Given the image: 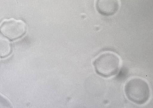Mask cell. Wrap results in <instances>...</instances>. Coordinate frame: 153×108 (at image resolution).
Returning a JSON list of instances; mask_svg holds the SVG:
<instances>
[{
	"label": "cell",
	"instance_id": "6da1fadb",
	"mask_svg": "<svg viewBox=\"0 0 153 108\" xmlns=\"http://www.w3.org/2000/svg\"><path fill=\"white\" fill-rule=\"evenodd\" d=\"M120 60L118 55L111 52H105L96 59L93 64L97 73L108 78L117 74L120 67Z\"/></svg>",
	"mask_w": 153,
	"mask_h": 108
},
{
	"label": "cell",
	"instance_id": "7a4b0ae2",
	"mask_svg": "<svg viewBox=\"0 0 153 108\" xmlns=\"http://www.w3.org/2000/svg\"><path fill=\"white\" fill-rule=\"evenodd\" d=\"M125 91L128 99L137 104H144L150 96V90L148 84L140 78H133L127 82Z\"/></svg>",
	"mask_w": 153,
	"mask_h": 108
},
{
	"label": "cell",
	"instance_id": "3957f363",
	"mask_svg": "<svg viewBox=\"0 0 153 108\" xmlns=\"http://www.w3.org/2000/svg\"><path fill=\"white\" fill-rule=\"evenodd\" d=\"M27 31L26 26L21 21L9 20L3 22L0 26V32L8 40H15L21 38Z\"/></svg>",
	"mask_w": 153,
	"mask_h": 108
},
{
	"label": "cell",
	"instance_id": "277c9868",
	"mask_svg": "<svg viewBox=\"0 0 153 108\" xmlns=\"http://www.w3.org/2000/svg\"><path fill=\"white\" fill-rule=\"evenodd\" d=\"M119 0H96L95 6L98 12L104 16H112L120 7Z\"/></svg>",
	"mask_w": 153,
	"mask_h": 108
},
{
	"label": "cell",
	"instance_id": "5b68a950",
	"mask_svg": "<svg viewBox=\"0 0 153 108\" xmlns=\"http://www.w3.org/2000/svg\"><path fill=\"white\" fill-rule=\"evenodd\" d=\"M11 51L12 46L8 39L0 34V57L4 58L8 57Z\"/></svg>",
	"mask_w": 153,
	"mask_h": 108
},
{
	"label": "cell",
	"instance_id": "8992f818",
	"mask_svg": "<svg viewBox=\"0 0 153 108\" xmlns=\"http://www.w3.org/2000/svg\"><path fill=\"white\" fill-rule=\"evenodd\" d=\"M11 106L8 101L0 95V108L11 107Z\"/></svg>",
	"mask_w": 153,
	"mask_h": 108
}]
</instances>
